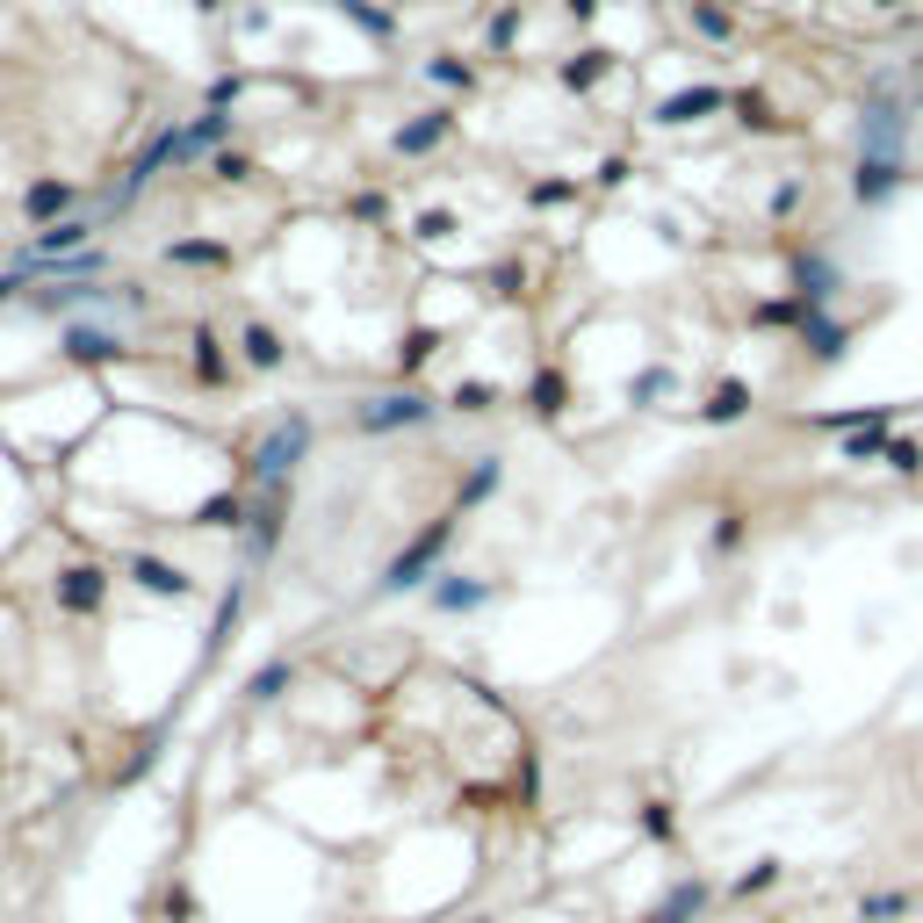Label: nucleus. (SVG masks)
Here are the masks:
<instances>
[{"label": "nucleus", "instance_id": "f257e3e1", "mask_svg": "<svg viewBox=\"0 0 923 923\" xmlns=\"http://www.w3.org/2000/svg\"><path fill=\"white\" fill-rule=\"evenodd\" d=\"M181 159H195V145H188V123H166V130H159V138L145 145L138 159H130V174H123V188L108 195V209H130V203H138V195L152 188L159 174H166V166H181Z\"/></svg>", "mask_w": 923, "mask_h": 923}, {"label": "nucleus", "instance_id": "f03ea898", "mask_svg": "<svg viewBox=\"0 0 923 923\" xmlns=\"http://www.w3.org/2000/svg\"><path fill=\"white\" fill-rule=\"evenodd\" d=\"M303 448H311V418H303V412L275 418V434H267L261 448H253V476H261V491L289 484V470L303 462Z\"/></svg>", "mask_w": 923, "mask_h": 923}, {"label": "nucleus", "instance_id": "7ed1b4c3", "mask_svg": "<svg viewBox=\"0 0 923 923\" xmlns=\"http://www.w3.org/2000/svg\"><path fill=\"white\" fill-rule=\"evenodd\" d=\"M448 541H454V520H434L426 534L412 541V549H397V556H390V570H383V592H412V585H426V570L448 556Z\"/></svg>", "mask_w": 923, "mask_h": 923}, {"label": "nucleus", "instance_id": "20e7f679", "mask_svg": "<svg viewBox=\"0 0 923 923\" xmlns=\"http://www.w3.org/2000/svg\"><path fill=\"white\" fill-rule=\"evenodd\" d=\"M426 418H434V397H418L404 383V390H383V397L361 404V434H404V426H426Z\"/></svg>", "mask_w": 923, "mask_h": 923}, {"label": "nucleus", "instance_id": "39448f33", "mask_svg": "<svg viewBox=\"0 0 923 923\" xmlns=\"http://www.w3.org/2000/svg\"><path fill=\"white\" fill-rule=\"evenodd\" d=\"M58 354L80 361V368H108V361L130 354V339H123L116 325H66V332H58Z\"/></svg>", "mask_w": 923, "mask_h": 923}, {"label": "nucleus", "instance_id": "423d86ee", "mask_svg": "<svg viewBox=\"0 0 923 923\" xmlns=\"http://www.w3.org/2000/svg\"><path fill=\"white\" fill-rule=\"evenodd\" d=\"M454 138V108H418L412 123H397V159H426V152H440V145Z\"/></svg>", "mask_w": 923, "mask_h": 923}, {"label": "nucleus", "instance_id": "0eeeda50", "mask_svg": "<svg viewBox=\"0 0 923 923\" xmlns=\"http://www.w3.org/2000/svg\"><path fill=\"white\" fill-rule=\"evenodd\" d=\"M22 217H30L36 231H51V224H66L72 217V181H58V174H44V181H30L22 188Z\"/></svg>", "mask_w": 923, "mask_h": 923}, {"label": "nucleus", "instance_id": "6e6552de", "mask_svg": "<svg viewBox=\"0 0 923 923\" xmlns=\"http://www.w3.org/2000/svg\"><path fill=\"white\" fill-rule=\"evenodd\" d=\"M786 275H794V297H801L808 311H822V303L844 289V275H837L822 253H794V261H786Z\"/></svg>", "mask_w": 923, "mask_h": 923}, {"label": "nucleus", "instance_id": "1a4fd4ad", "mask_svg": "<svg viewBox=\"0 0 923 923\" xmlns=\"http://www.w3.org/2000/svg\"><path fill=\"white\" fill-rule=\"evenodd\" d=\"M902 174H909L902 159H858V174H852V195H858V203H866V209H880V203H888L895 188H902Z\"/></svg>", "mask_w": 923, "mask_h": 923}, {"label": "nucleus", "instance_id": "9d476101", "mask_svg": "<svg viewBox=\"0 0 923 923\" xmlns=\"http://www.w3.org/2000/svg\"><path fill=\"white\" fill-rule=\"evenodd\" d=\"M108 592V570H94V563H72L66 577H58V607L66 613H94Z\"/></svg>", "mask_w": 923, "mask_h": 923}, {"label": "nucleus", "instance_id": "9b49d317", "mask_svg": "<svg viewBox=\"0 0 923 923\" xmlns=\"http://www.w3.org/2000/svg\"><path fill=\"white\" fill-rule=\"evenodd\" d=\"M239 354H245V368H261V376H275V368L289 361L281 332H275V325H261V318H245V325H239Z\"/></svg>", "mask_w": 923, "mask_h": 923}, {"label": "nucleus", "instance_id": "f8f14e48", "mask_svg": "<svg viewBox=\"0 0 923 923\" xmlns=\"http://www.w3.org/2000/svg\"><path fill=\"white\" fill-rule=\"evenodd\" d=\"M130 577H138L152 599H195V577L181 570V563H159V556H138L130 563Z\"/></svg>", "mask_w": 923, "mask_h": 923}, {"label": "nucleus", "instance_id": "ddd939ff", "mask_svg": "<svg viewBox=\"0 0 923 923\" xmlns=\"http://www.w3.org/2000/svg\"><path fill=\"white\" fill-rule=\"evenodd\" d=\"M188 361H195V383H209V390H217V383H231V354H224V339H217V332H209V325H195V339H188Z\"/></svg>", "mask_w": 923, "mask_h": 923}, {"label": "nucleus", "instance_id": "4468645a", "mask_svg": "<svg viewBox=\"0 0 923 923\" xmlns=\"http://www.w3.org/2000/svg\"><path fill=\"white\" fill-rule=\"evenodd\" d=\"M715 108H729L722 88H685V94H671V102L657 108V123H700V116H715Z\"/></svg>", "mask_w": 923, "mask_h": 923}, {"label": "nucleus", "instance_id": "2eb2a0df", "mask_svg": "<svg viewBox=\"0 0 923 923\" xmlns=\"http://www.w3.org/2000/svg\"><path fill=\"white\" fill-rule=\"evenodd\" d=\"M484 599H491L484 577H454V570H448V577L434 585V607H440V613H476Z\"/></svg>", "mask_w": 923, "mask_h": 923}, {"label": "nucleus", "instance_id": "dca6fc26", "mask_svg": "<svg viewBox=\"0 0 923 923\" xmlns=\"http://www.w3.org/2000/svg\"><path fill=\"white\" fill-rule=\"evenodd\" d=\"M332 8H339V15H347L361 36H376V44H390V36H397V8H376V0H332Z\"/></svg>", "mask_w": 923, "mask_h": 923}, {"label": "nucleus", "instance_id": "f3484780", "mask_svg": "<svg viewBox=\"0 0 923 923\" xmlns=\"http://www.w3.org/2000/svg\"><path fill=\"white\" fill-rule=\"evenodd\" d=\"M166 267H231L224 239H174L166 245Z\"/></svg>", "mask_w": 923, "mask_h": 923}, {"label": "nucleus", "instance_id": "a211bd4d", "mask_svg": "<svg viewBox=\"0 0 923 923\" xmlns=\"http://www.w3.org/2000/svg\"><path fill=\"white\" fill-rule=\"evenodd\" d=\"M231 130H239V116H231V108H203V116L188 123V145H195V152H224Z\"/></svg>", "mask_w": 923, "mask_h": 923}, {"label": "nucleus", "instance_id": "6ab92c4d", "mask_svg": "<svg viewBox=\"0 0 923 923\" xmlns=\"http://www.w3.org/2000/svg\"><path fill=\"white\" fill-rule=\"evenodd\" d=\"M801 339H808V354H816V361H844V347H852V325H830V318H808L801 325Z\"/></svg>", "mask_w": 923, "mask_h": 923}, {"label": "nucleus", "instance_id": "aec40b11", "mask_svg": "<svg viewBox=\"0 0 923 923\" xmlns=\"http://www.w3.org/2000/svg\"><path fill=\"white\" fill-rule=\"evenodd\" d=\"M281 512H289V491H267V498H261V512H253V556H267V549H275V541H281Z\"/></svg>", "mask_w": 923, "mask_h": 923}, {"label": "nucleus", "instance_id": "412c9836", "mask_svg": "<svg viewBox=\"0 0 923 923\" xmlns=\"http://www.w3.org/2000/svg\"><path fill=\"white\" fill-rule=\"evenodd\" d=\"M607 66H613L607 51H577V58H563V66H556V80H563L570 94H585V88H599V80H607Z\"/></svg>", "mask_w": 923, "mask_h": 923}, {"label": "nucleus", "instance_id": "4be33fe9", "mask_svg": "<svg viewBox=\"0 0 923 923\" xmlns=\"http://www.w3.org/2000/svg\"><path fill=\"white\" fill-rule=\"evenodd\" d=\"M426 80L448 88V94H470L476 88V66H470V58H454V51H434V58H426Z\"/></svg>", "mask_w": 923, "mask_h": 923}, {"label": "nucleus", "instance_id": "5701e85b", "mask_svg": "<svg viewBox=\"0 0 923 923\" xmlns=\"http://www.w3.org/2000/svg\"><path fill=\"white\" fill-rule=\"evenodd\" d=\"M498 476H506V470H498V454H484V462H476V470H470V484L454 491V512H470V506H484L491 491H498Z\"/></svg>", "mask_w": 923, "mask_h": 923}, {"label": "nucleus", "instance_id": "b1692460", "mask_svg": "<svg viewBox=\"0 0 923 923\" xmlns=\"http://www.w3.org/2000/svg\"><path fill=\"white\" fill-rule=\"evenodd\" d=\"M434 347H440V332L434 325H412V332H404V347H397V376H418V368L434 361Z\"/></svg>", "mask_w": 923, "mask_h": 923}, {"label": "nucleus", "instance_id": "393cba45", "mask_svg": "<svg viewBox=\"0 0 923 923\" xmlns=\"http://www.w3.org/2000/svg\"><path fill=\"white\" fill-rule=\"evenodd\" d=\"M209 181H217V188H245V181H253V152L224 145V152L209 159Z\"/></svg>", "mask_w": 923, "mask_h": 923}, {"label": "nucleus", "instance_id": "a878e982", "mask_svg": "<svg viewBox=\"0 0 923 923\" xmlns=\"http://www.w3.org/2000/svg\"><path fill=\"white\" fill-rule=\"evenodd\" d=\"M563 397H570V383H563L556 368H541V376H534V390H527V404H534L541 418H556V412H563Z\"/></svg>", "mask_w": 923, "mask_h": 923}, {"label": "nucleus", "instance_id": "bb28decb", "mask_svg": "<svg viewBox=\"0 0 923 923\" xmlns=\"http://www.w3.org/2000/svg\"><path fill=\"white\" fill-rule=\"evenodd\" d=\"M195 527H209V534H217V527H245V498H239V491H224V498H209V506L195 512Z\"/></svg>", "mask_w": 923, "mask_h": 923}, {"label": "nucleus", "instance_id": "cd10ccee", "mask_svg": "<svg viewBox=\"0 0 923 923\" xmlns=\"http://www.w3.org/2000/svg\"><path fill=\"white\" fill-rule=\"evenodd\" d=\"M700 902H707V888H700V880H679V888L664 895V909H657V923H685V916H693V909H700Z\"/></svg>", "mask_w": 923, "mask_h": 923}, {"label": "nucleus", "instance_id": "c85d7f7f", "mask_svg": "<svg viewBox=\"0 0 923 923\" xmlns=\"http://www.w3.org/2000/svg\"><path fill=\"white\" fill-rule=\"evenodd\" d=\"M520 30H527V8H520V0H506V8L491 15V51H512V44H520Z\"/></svg>", "mask_w": 923, "mask_h": 923}, {"label": "nucleus", "instance_id": "c756f323", "mask_svg": "<svg viewBox=\"0 0 923 923\" xmlns=\"http://www.w3.org/2000/svg\"><path fill=\"white\" fill-rule=\"evenodd\" d=\"M750 412V390L743 383H722L715 397H707V418H715V426H729V418H743Z\"/></svg>", "mask_w": 923, "mask_h": 923}, {"label": "nucleus", "instance_id": "7c9ffc66", "mask_svg": "<svg viewBox=\"0 0 923 923\" xmlns=\"http://www.w3.org/2000/svg\"><path fill=\"white\" fill-rule=\"evenodd\" d=\"M281 685H289V657L261 664V671H253V685H245V693H253V700H281Z\"/></svg>", "mask_w": 923, "mask_h": 923}, {"label": "nucleus", "instance_id": "2f4dec72", "mask_svg": "<svg viewBox=\"0 0 923 923\" xmlns=\"http://www.w3.org/2000/svg\"><path fill=\"white\" fill-rule=\"evenodd\" d=\"M245 102V72H217L209 80V108H239Z\"/></svg>", "mask_w": 923, "mask_h": 923}, {"label": "nucleus", "instance_id": "473e14b6", "mask_svg": "<svg viewBox=\"0 0 923 923\" xmlns=\"http://www.w3.org/2000/svg\"><path fill=\"white\" fill-rule=\"evenodd\" d=\"M527 203H534V209H556V203H577V181H534V188H527Z\"/></svg>", "mask_w": 923, "mask_h": 923}, {"label": "nucleus", "instance_id": "72a5a7b5", "mask_svg": "<svg viewBox=\"0 0 923 923\" xmlns=\"http://www.w3.org/2000/svg\"><path fill=\"white\" fill-rule=\"evenodd\" d=\"M880 462H888V470H902V476H916V470H923V448H916V440H888V448H880Z\"/></svg>", "mask_w": 923, "mask_h": 923}, {"label": "nucleus", "instance_id": "f704fd0d", "mask_svg": "<svg viewBox=\"0 0 923 923\" xmlns=\"http://www.w3.org/2000/svg\"><path fill=\"white\" fill-rule=\"evenodd\" d=\"M454 412H491V404H498V390H491V383H454Z\"/></svg>", "mask_w": 923, "mask_h": 923}, {"label": "nucleus", "instance_id": "c9c22d12", "mask_svg": "<svg viewBox=\"0 0 923 923\" xmlns=\"http://www.w3.org/2000/svg\"><path fill=\"white\" fill-rule=\"evenodd\" d=\"M664 390H671V368H643V376L627 383V397H635V404H649V397H664Z\"/></svg>", "mask_w": 923, "mask_h": 923}, {"label": "nucleus", "instance_id": "e433bc0d", "mask_svg": "<svg viewBox=\"0 0 923 923\" xmlns=\"http://www.w3.org/2000/svg\"><path fill=\"white\" fill-rule=\"evenodd\" d=\"M693 30H700V36H729V30H736V22H729V15H722L715 0H693Z\"/></svg>", "mask_w": 923, "mask_h": 923}, {"label": "nucleus", "instance_id": "4c0bfd02", "mask_svg": "<svg viewBox=\"0 0 923 923\" xmlns=\"http://www.w3.org/2000/svg\"><path fill=\"white\" fill-rule=\"evenodd\" d=\"M30 289L36 281L22 275V267H0V311H8V303H30Z\"/></svg>", "mask_w": 923, "mask_h": 923}, {"label": "nucleus", "instance_id": "58836bf2", "mask_svg": "<svg viewBox=\"0 0 923 923\" xmlns=\"http://www.w3.org/2000/svg\"><path fill=\"white\" fill-rule=\"evenodd\" d=\"M448 231H454V217H448V209H426V217H418V224H412V239L440 245V239H448Z\"/></svg>", "mask_w": 923, "mask_h": 923}, {"label": "nucleus", "instance_id": "ea45409f", "mask_svg": "<svg viewBox=\"0 0 923 923\" xmlns=\"http://www.w3.org/2000/svg\"><path fill=\"white\" fill-rule=\"evenodd\" d=\"M909 909V895H873L866 902V923H888V916H902Z\"/></svg>", "mask_w": 923, "mask_h": 923}, {"label": "nucleus", "instance_id": "a19ab883", "mask_svg": "<svg viewBox=\"0 0 923 923\" xmlns=\"http://www.w3.org/2000/svg\"><path fill=\"white\" fill-rule=\"evenodd\" d=\"M354 217H361V224H383V217H390V203H383V195H354Z\"/></svg>", "mask_w": 923, "mask_h": 923}, {"label": "nucleus", "instance_id": "79ce46f5", "mask_svg": "<svg viewBox=\"0 0 923 923\" xmlns=\"http://www.w3.org/2000/svg\"><path fill=\"white\" fill-rule=\"evenodd\" d=\"M520 281H527V275H520L512 261H506V267H491V289H498V297H520Z\"/></svg>", "mask_w": 923, "mask_h": 923}, {"label": "nucleus", "instance_id": "37998d69", "mask_svg": "<svg viewBox=\"0 0 923 923\" xmlns=\"http://www.w3.org/2000/svg\"><path fill=\"white\" fill-rule=\"evenodd\" d=\"M563 8H570V15H592V8H599V0H563Z\"/></svg>", "mask_w": 923, "mask_h": 923}, {"label": "nucleus", "instance_id": "c03bdc74", "mask_svg": "<svg viewBox=\"0 0 923 923\" xmlns=\"http://www.w3.org/2000/svg\"><path fill=\"white\" fill-rule=\"evenodd\" d=\"M195 8H209V15H217V8H231V0H195Z\"/></svg>", "mask_w": 923, "mask_h": 923}, {"label": "nucleus", "instance_id": "a18cd8bd", "mask_svg": "<svg viewBox=\"0 0 923 923\" xmlns=\"http://www.w3.org/2000/svg\"><path fill=\"white\" fill-rule=\"evenodd\" d=\"M888 8H895V0H888Z\"/></svg>", "mask_w": 923, "mask_h": 923}]
</instances>
